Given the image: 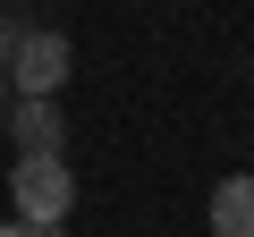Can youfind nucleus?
I'll return each instance as SVG.
<instances>
[{"mask_svg": "<svg viewBox=\"0 0 254 237\" xmlns=\"http://www.w3.org/2000/svg\"><path fill=\"white\" fill-rule=\"evenodd\" d=\"M68 76H76L68 34H51V26H17V43H9V85H17V93H60Z\"/></svg>", "mask_w": 254, "mask_h": 237, "instance_id": "nucleus-2", "label": "nucleus"}, {"mask_svg": "<svg viewBox=\"0 0 254 237\" xmlns=\"http://www.w3.org/2000/svg\"><path fill=\"white\" fill-rule=\"evenodd\" d=\"M0 237H60V229H34V220H0Z\"/></svg>", "mask_w": 254, "mask_h": 237, "instance_id": "nucleus-5", "label": "nucleus"}, {"mask_svg": "<svg viewBox=\"0 0 254 237\" xmlns=\"http://www.w3.org/2000/svg\"><path fill=\"white\" fill-rule=\"evenodd\" d=\"M68 212H76V170H68V153H17V170H9V220L60 229Z\"/></svg>", "mask_w": 254, "mask_h": 237, "instance_id": "nucleus-1", "label": "nucleus"}, {"mask_svg": "<svg viewBox=\"0 0 254 237\" xmlns=\"http://www.w3.org/2000/svg\"><path fill=\"white\" fill-rule=\"evenodd\" d=\"M203 220H212V237H254V178H246V170L220 178L212 203H203Z\"/></svg>", "mask_w": 254, "mask_h": 237, "instance_id": "nucleus-4", "label": "nucleus"}, {"mask_svg": "<svg viewBox=\"0 0 254 237\" xmlns=\"http://www.w3.org/2000/svg\"><path fill=\"white\" fill-rule=\"evenodd\" d=\"M9 43H17V26H0V76H9Z\"/></svg>", "mask_w": 254, "mask_h": 237, "instance_id": "nucleus-6", "label": "nucleus"}, {"mask_svg": "<svg viewBox=\"0 0 254 237\" xmlns=\"http://www.w3.org/2000/svg\"><path fill=\"white\" fill-rule=\"evenodd\" d=\"M9 136H17V153H68V118H60L51 93H17L9 102Z\"/></svg>", "mask_w": 254, "mask_h": 237, "instance_id": "nucleus-3", "label": "nucleus"}]
</instances>
